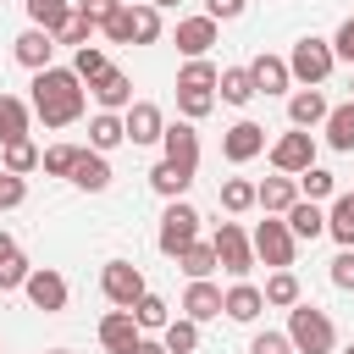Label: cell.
<instances>
[{"mask_svg": "<svg viewBox=\"0 0 354 354\" xmlns=\"http://www.w3.org/2000/svg\"><path fill=\"white\" fill-rule=\"evenodd\" d=\"M293 183H299V199H315V205H321V199H332V194H337V177H332V171H326V166H310V171H299V177H293Z\"/></svg>", "mask_w": 354, "mask_h": 354, "instance_id": "836d02e7", "label": "cell"}, {"mask_svg": "<svg viewBox=\"0 0 354 354\" xmlns=\"http://www.w3.org/2000/svg\"><path fill=\"white\" fill-rule=\"evenodd\" d=\"M332 288L354 293V249H337V260H332Z\"/></svg>", "mask_w": 354, "mask_h": 354, "instance_id": "7dc6e473", "label": "cell"}, {"mask_svg": "<svg viewBox=\"0 0 354 354\" xmlns=\"http://www.w3.org/2000/svg\"><path fill=\"white\" fill-rule=\"evenodd\" d=\"M77 155H83V144H50V149H39V166H44L50 177H72Z\"/></svg>", "mask_w": 354, "mask_h": 354, "instance_id": "8d00e7d4", "label": "cell"}, {"mask_svg": "<svg viewBox=\"0 0 354 354\" xmlns=\"http://www.w3.org/2000/svg\"><path fill=\"white\" fill-rule=\"evenodd\" d=\"M293 199H299V183L293 177H266V183H254V205L266 210V216H288L293 210Z\"/></svg>", "mask_w": 354, "mask_h": 354, "instance_id": "e0dca14e", "label": "cell"}, {"mask_svg": "<svg viewBox=\"0 0 354 354\" xmlns=\"http://www.w3.org/2000/svg\"><path fill=\"white\" fill-rule=\"evenodd\" d=\"M155 39H160V11L149 0H138L133 6V44H155Z\"/></svg>", "mask_w": 354, "mask_h": 354, "instance_id": "60d3db41", "label": "cell"}, {"mask_svg": "<svg viewBox=\"0 0 354 354\" xmlns=\"http://www.w3.org/2000/svg\"><path fill=\"white\" fill-rule=\"evenodd\" d=\"M343 354H354V343H348V348H343Z\"/></svg>", "mask_w": 354, "mask_h": 354, "instance_id": "680465c9", "label": "cell"}, {"mask_svg": "<svg viewBox=\"0 0 354 354\" xmlns=\"http://www.w3.org/2000/svg\"><path fill=\"white\" fill-rule=\"evenodd\" d=\"M332 66H337L332 39H315V33H304V39L293 44V55H288V77H299L304 88H321V83L332 77Z\"/></svg>", "mask_w": 354, "mask_h": 354, "instance_id": "3957f363", "label": "cell"}, {"mask_svg": "<svg viewBox=\"0 0 354 354\" xmlns=\"http://www.w3.org/2000/svg\"><path fill=\"white\" fill-rule=\"evenodd\" d=\"M28 271H33V266H28V254H22V249H11V254L0 260V293L22 288V282H28Z\"/></svg>", "mask_w": 354, "mask_h": 354, "instance_id": "b9f144b4", "label": "cell"}, {"mask_svg": "<svg viewBox=\"0 0 354 354\" xmlns=\"http://www.w3.org/2000/svg\"><path fill=\"white\" fill-rule=\"evenodd\" d=\"M133 321H138V332H166V321H171V304H166L160 293H144V299L133 304Z\"/></svg>", "mask_w": 354, "mask_h": 354, "instance_id": "d6a6232c", "label": "cell"}, {"mask_svg": "<svg viewBox=\"0 0 354 354\" xmlns=\"http://www.w3.org/2000/svg\"><path fill=\"white\" fill-rule=\"evenodd\" d=\"M22 293H28V304H33V310H44V315L66 310V277H61V271H50V266H33V271H28V282H22Z\"/></svg>", "mask_w": 354, "mask_h": 354, "instance_id": "9c48e42d", "label": "cell"}, {"mask_svg": "<svg viewBox=\"0 0 354 354\" xmlns=\"http://www.w3.org/2000/svg\"><path fill=\"white\" fill-rule=\"evenodd\" d=\"M133 354H166V343H160V337H138V343H133Z\"/></svg>", "mask_w": 354, "mask_h": 354, "instance_id": "f5cc1de1", "label": "cell"}, {"mask_svg": "<svg viewBox=\"0 0 354 354\" xmlns=\"http://www.w3.org/2000/svg\"><path fill=\"white\" fill-rule=\"evenodd\" d=\"M188 183H194V171H183V166H171V160H155V166H149V188H155L160 199H183Z\"/></svg>", "mask_w": 354, "mask_h": 354, "instance_id": "484cf974", "label": "cell"}, {"mask_svg": "<svg viewBox=\"0 0 354 354\" xmlns=\"http://www.w3.org/2000/svg\"><path fill=\"white\" fill-rule=\"evenodd\" d=\"M321 127H326V144L348 155V149H354V100H343V105H332Z\"/></svg>", "mask_w": 354, "mask_h": 354, "instance_id": "4316f807", "label": "cell"}, {"mask_svg": "<svg viewBox=\"0 0 354 354\" xmlns=\"http://www.w3.org/2000/svg\"><path fill=\"white\" fill-rule=\"evenodd\" d=\"M249 354H293V343H288V332H260L249 343Z\"/></svg>", "mask_w": 354, "mask_h": 354, "instance_id": "681fc988", "label": "cell"}, {"mask_svg": "<svg viewBox=\"0 0 354 354\" xmlns=\"http://www.w3.org/2000/svg\"><path fill=\"white\" fill-rule=\"evenodd\" d=\"M138 337H144V332H138L133 310H105V321H100V343H105V354H133Z\"/></svg>", "mask_w": 354, "mask_h": 354, "instance_id": "9a60e30c", "label": "cell"}, {"mask_svg": "<svg viewBox=\"0 0 354 354\" xmlns=\"http://www.w3.org/2000/svg\"><path fill=\"white\" fill-rule=\"evenodd\" d=\"M271 166H277L282 177L310 171V166H315V138H310V133H299V127H293V133H282V138L271 144Z\"/></svg>", "mask_w": 354, "mask_h": 354, "instance_id": "ba28073f", "label": "cell"}, {"mask_svg": "<svg viewBox=\"0 0 354 354\" xmlns=\"http://www.w3.org/2000/svg\"><path fill=\"white\" fill-rule=\"evenodd\" d=\"M0 354H6V348H0Z\"/></svg>", "mask_w": 354, "mask_h": 354, "instance_id": "91938a15", "label": "cell"}, {"mask_svg": "<svg viewBox=\"0 0 354 354\" xmlns=\"http://www.w3.org/2000/svg\"><path fill=\"white\" fill-rule=\"evenodd\" d=\"M221 210H227V216L254 210V183H249V177H227V183H221Z\"/></svg>", "mask_w": 354, "mask_h": 354, "instance_id": "74e56055", "label": "cell"}, {"mask_svg": "<svg viewBox=\"0 0 354 354\" xmlns=\"http://www.w3.org/2000/svg\"><path fill=\"white\" fill-rule=\"evenodd\" d=\"M249 249H254V260H266L271 271H293V232H288V221L282 216H266L254 232H249Z\"/></svg>", "mask_w": 354, "mask_h": 354, "instance_id": "5b68a950", "label": "cell"}, {"mask_svg": "<svg viewBox=\"0 0 354 354\" xmlns=\"http://www.w3.org/2000/svg\"><path fill=\"white\" fill-rule=\"evenodd\" d=\"M210 44H221V22H210V17H183L177 22V50L188 61H205Z\"/></svg>", "mask_w": 354, "mask_h": 354, "instance_id": "8fae6325", "label": "cell"}, {"mask_svg": "<svg viewBox=\"0 0 354 354\" xmlns=\"http://www.w3.org/2000/svg\"><path fill=\"white\" fill-rule=\"evenodd\" d=\"M72 11H77V17L88 22V28H105V22H111V17L122 11V0H77Z\"/></svg>", "mask_w": 354, "mask_h": 354, "instance_id": "7bdbcfd3", "label": "cell"}, {"mask_svg": "<svg viewBox=\"0 0 354 354\" xmlns=\"http://www.w3.org/2000/svg\"><path fill=\"white\" fill-rule=\"evenodd\" d=\"M216 88H221L227 105H249V100H254V77H249V66H227V72L216 77Z\"/></svg>", "mask_w": 354, "mask_h": 354, "instance_id": "4dcf8cb0", "label": "cell"}, {"mask_svg": "<svg viewBox=\"0 0 354 354\" xmlns=\"http://www.w3.org/2000/svg\"><path fill=\"white\" fill-rule=\"evenodd\" d=\"M332 55H337V61H354V17L332 33Z\"/></svg>", "mask_w": 354, "mask_h": 354, "instance_id": "816d5d0a", "label": "cell"}, {"mask_svg": "<svg viewBox=\"0 0 354 354\" xmlns=\"http://www.w3.org/2000/svg\"><path fill=\"white\" fill-rule=\"evenodd\" d=\"M210 249H216V266L227 271V277H249L254 271V249H249V232L238 227V221H221L216 227V238H210Z\"/></svg>", "mask_w": 354, "mask_h": 354, "instance_id": "8992f818", "label": "cell"}, {"mask_svg": "<svg viewBox=\"0 0 354 354\" xmlns=\"http://www.w3.org/2000/svg\"><path fill=\"white\" fill-rule=\"evenodd\" d=\"M66 183H72V188H83V194H105V188H111V166H105V155H94V149H83Z\"/></svg>", "mask_w": 354, "mask_h": 354, "instance_id": "7402d4cb", "label": "cell"}, {"mask_svg": "<svg viewBox=\"0 0 354 354\" xmlns=\"http://www.w3.org/2000/svg\"><path fill=\"white\" fill-rule=\"evenodd\" d=\"M100 293H105L116 310H133L149 288H144V271H138L133 260H105V271H100Z\"/></svg>", "mask_w": 354, "mask_h": 354, "instance_id": "52a82bcc", "label": "cell"}, {"mask_svg": "<svg viewBox=\"0 0 354 354\" xmlns=\"http://www.w3.org/2000/svg\"><path fill=\"white\" fill-rule=\"evenodd\" d=\"M188 243H199V210L188 205V199H171L166 205V216H160V232H155V249L166 254V260H177Z\"/></svg>", "mask_w": 354, "mask_h": 354, "instance_id": "277c9868", "label": "cell"}, {"mask_svg": "<svg viewBox=\"0 0 354 354\" xmlns=\"http://www.w3.org/2000/svg\"><path fill=\"white\" fill-rule=\"evenodd\" d=\"M11 55H17L28 72H44V66H50V55H55V39H50L44 28H28V33H17Z\"/></svg>", "mask_w": 354, "mask_h": 354, "instance_id": "d6986e66", "label": "cell"}, {"mask_svg": "<svg viewBox=\"0 0 354 354\" xmlns=\"http://www.w3.org/2000/svg\"><path fill=\"white\" fill-rule=\"evenodd\" d=\"M28 199V177H11V171H0V210H17Z\"/></svg>", "mask_w": 354, "mask_h": 354, "instance_id": "bcb514c9", "label": "cell"}, {"mask_svg": "<svg viewBox=\"0 0 354 354\" xmlns=\"http://www.w3.org/2000/svg\"><path fill=\"white\" fill-rule=\"evenodd\" d=\"M11 249H17V243H11V238H6V232H0V260H6V254H11Z\"/></svg>", "mask_w": 354, "mask_h": 354, "instance_id": "db71d44e", "label": "cell"}, {"mask_svg": "<svg viewBox=\"0 0 354 354\" xmlns=\"http://www.w3.org/2000/svg\"><path fill=\"white\" fill-rule=\"evenodd\" d=\"M260 299H266V304L293 310V304H299V277H293V271H271V277H266V288H260Z\"/></svg>", "mask_w": 354, "mask_h": 354, "instance_id": "e575fe53", "label": "cell"}, {"mask_svg": "<svg viewBox=\"0 0 354 354\" xmlns=\"http://www.w3.org/2000/svg\"><path fill=\"white\" fill-rule=\"evenodd\" d=\"M122 127H127V138H133V144H160V133H166V116H160V105H149V100H133V105L122 111Z\"/></svg>", "mask_w": 354, "mask_h": 354, "instance_id": "4fadbf2b", "label": "cell"}, {"mask_svg": "<svg viewBox=\"0 0 354 354\" xmlns=\"http://www.w3.org/2000/svg\"><path fill=\"white\" fill-rule=\"evenodd\" d=\"M216 77H221V72H216V61L205 55V61H188V66L177 72V88H183V94H216Z\"/></svg>", "mask_w": 354, "mask_h": 354, "instance_id": "f1b7e54d", "label": "cell"}, {"mask_svg": "<svg viewBox=\"0 0 354 354\" xmlns=\"http://www.w3.org/2000/svg\"><path fill=\"white\" fill-rule=\"evenodd\" d=\"M44 354H72V348H44Z\"/></svg>", "mask_w": 354, "mask_h": 354, "instance_id": "9f6ffc18", "label": "cell"}, {"mask_svg": "<svg viewBox=\"0 0 354 354\" xmlns=\"http://www.w3.org/2000/svg\"><path fill=\"white\" fill-rule=\"evenodd\" d=\"M149 6H155V11H166V6H177V0H149Z\"/></svg>", "mask_w": 354, "mask_h": 354, "instance_id": "11a10c76", "label": "cell"}, {"mask_svg": "<svg viewBox=\"0 0 354 354\" xmlns=\"http://www.w3.org/2000/svg\"><path fill=\"white\" fill-rule=\"evenodd\" d=\"M249 77H254V94H282V88L293 83V77H288V61H282V55H266V50L249 61Z\"/></svg>", "mask_w": 354, "mask_h": 354, "instance_id": "44dd1931", "label": "cell"}, {"mask_svg": "<svg viewBox=\"0 0 354 354\" xmlns=\"http://www.w3.org/2000/svg\"><path fill=\"white\" fill-rule=\"evenodd\" d=\"M210 105H216V94H183V88H177V111H183V122L210 116Z\"/></svg>", "mask_w": 354, "mask_h": 354, "instance_id": "f6af8a7d", "label": "cell"}, {"mask_svg": "<svg viewBox=\"0 0 354 354\" xmlns=\"http://www.w3.org/2000/svg\"><path fill=\"white\" fill-rule=\"evenodd\" d=\"M326 232H332L343 249H354V194H337V199H332V210H326Z\"/></svg>", "mask_w": 354, "mask_h": 354, "instance_id": "f546056e", "label": "cell"}, {"mask_svg": "<svg viewBox=\"0 0 354 354\" xmlns=\"http://www.w3.org/2000/svg\"><path fill=\"white\" fill-rule=\"evenodd\" d=\"M83 105H88V88L77 83L72 66H44V72H33V116H39L44 127H72V122L83 116Z\"/></svg>", "mask_w": 354, "mask_h": 354, "instance_id": "6da1fadb", "label": "cell"}, {"mask_svg": "<svg viewBox=\"0 0 354 354\" xmlns=\"http://www.w3.org/2000/svg\"><path fill=\"white\" fill-rule=\"evenodd\" d=\"M260 310H266V299H260L254 282H232V288L221 293V315H227V321H254Z\"/></svg>", "mask_w": 354, "mask_h": 354, "instance_id": "603a6c76", "label": "cell"}, {"mask_svg": "<svg viewBox=\"0 0 354 354\" xmlns=\"http://www.w3.org/2000/svg\"><path fill=\"white\" fill-rule=\"evenodd\" d=\"M116 144H127V127H122V116H116V111H100V116H88V149H94V155H105V149H116Z\"/></svg>", "mask_w": 354, "mask_h": 354, "instance_id": "d4e9b609", "label": "cell"}, {"mask_svg": "<svg viewBox=\"0 0 354 354\" xmlns=\"http://www.w3.org/2000/svg\"><path fill=\"white\" fill-rule=\"evenodd\" d=\"M28 127H33V105H22L17 94H0V144L28 138Z\"/></svg>", "mask_w": 354, "mask_h": 354, "instance_id": "cb8c5ba5", "label": "cell"}, {"mask_svg": "<svg viewBox=\"0 0 354 354\" xmlns=\"http://www.w3.org/2000/svg\"><path fill=\"white\" fill-rule=\"evenodd\" d=\"M88 33H94V28H88V22H83V17L72 11V22H66V28L55 33V44H72V50H83V44H88Z\"/></svg>", "mask_w": 354, "mask_h": 354, "instance_id": "c3c4849f", "label": "cell"}, {"mask_svg": "<svg viewBox=\"0 0 354 354\" xmlns=\"http://www.w3.org/2000/svg\"><path fill=\"white\" fill-rule=\"evenodd\" d=\"M160 343H166V354H194V348H199V326H194L188 315H177V321H166Z\"/></svg>", "mask_w": 354, "mask_h": 354, "instance_id": "d590c367", "label": "cell"}, {"mask_svg": "<svg viewBox=\"0 0 354 354\" xmlns=\"http://www.w3.org/2000/svg\"><path fill=\"white\" fill-rule=\"evenodd\" d=\"M160 149H166V160H171V166L199 171V133H194V122H166Z\"/></svg>", "mask_w": 354, "mask_h": 354, "instance_id": "7c38bea8", "label": "cell"}, {"mask_svg": "<svg viewBox=\"0 0 354 354\" xmlns=\"http://www.w3.org/2000/svg\"><path fill=\"white\" fill-rule=\"evenodd\" d=\"M326 111H332V105H326V94H321V88H293V94H288V122H293L299 133L321 127V122H326Z\"/></svg>", "mask_w": 354, "mask_h": 354, "instance_id": "2e32d148", "label": "cell"}, {"mask_svg": "<svg viewBox=\"0 0 354 354\" xmlns=\"http://www.w3.org/2000/svg\"><path fill=\"white\" fill-rule=\"evenodd\" d=\"M28 6V17H33V28H44L50 39L72 22V0H22Z\"/></svg>", "mask_w": 354, "mask_h": 354, "instance_id": "83f0119b", "label": "cell"}, {"mask_svg": "<svg viewBox=\"0 0 354 354\" xmlns=\"http://www.w3.org/2000/svg\"><path fill=\"white\" fill-rule=\"evenodd\" d=\"M288 343H293V354H332L337 326H332L326 310H315V304L299 299V304L288 310Z\"/></svg>", "mask_w": 354, "mask_h": 354, "instance_id": "7a4b0ae2", "label": "cell"}, {"mask_svg": "<svg viewBox=\"0 0 354 354\" xmlns=\"http://www.w3.org/2000/svg\"><path fill=\"white\" fill-rule=\"evenodd\" d=\"M105 39H111V44H133V6H127V0H122V11L105 22Z\"/></svg>", "mask_w": 354, "mask_h": 354, "instance_id": "ee69618b", "label": "cell"}, {"mask_svg": "<svg viewBox=\"0 0 354 354\" xmlns=\"http://www.w3.org/2000/svg\"><path fill=\"white\" fill-rule=\"evenodd\" d=\"M183 315L194 321V326H205V321H216L221 315V288L205 277V282H188V293H183Z\"/></svg>", "mask_w": 354, "mask_h": 354, "instance_id": "ac0fdd59", "label": "cell"}, {"mask_svg": "<svg viewBox=\"0 0 354 354\" xmlns=\"http://www.w3.org/2000/svg\"><path fill=\"white\" fill-rule=\"evenodd\" d=\"M0 171H11V177H28V171H39V149H33V138H17V144H6V166Z\"/></svg>", "mask_w": 354, "mask_h": 354, "instance_id": "ab89813d", "label": "cell"}, {"mask_svg": "<svg viewBox=\"0 0 354 354\" xmlns=\"http://www.w3.org/2000/svg\"><path fill=\"white\" fill-rule=\"evenodd\" d=\"M243 6L249 0H205V17L210 22H232V17H243Z\"/></svg>", "mask_w": 354, "mask_h": 354, "instance_id": "f907efd6", "label": "cell"}, {"mask_svg": "<svg viewBox=\"0 0 354 354\" xmlns=\"http://www.w3.org/2000/svg\"><path fill=\"white\" fill-rule=\"evenodd\" d=\"M282 221H288L293 243H310V238H321V232H326V210H321L315 199H293V210H288Z\"/></svg>", "mask_w": 354, "mask_h": 354, "instance_id": "ffe728a7", "label": "cell"}, {"mask_svg": "<svg viewBox=\"0 0 354 354\" xmlns=\"http://www.w3.org/2000/svg\"><path fill=\"white\" fill-rule=\"evenodd\" d=\"M105 66H111V61H105V50H100V44H83V50H72V72H77V83H83V88H88V83H94Z\"/></svg>", "mask_w": 354, "mask_h": 354, "instance_id": "f35d334b", "label": "cell"}, {"mask_svg": "<svg viewBox=\"0 0 354 354\" xmlns=\"http://www.w3.org/2000/svg\"><path fill=\"white\" fill-rule=\"evenodd\" d=\"M221 155H227L232 166H249L254 155H266V127H260V122H232V127L221 133Z\"/></svg>", "mask_w": 354, "mask_h": 354, "instance_id": "30bf717a", "label": "cell"}, {"mask_svg": "<svg viewBox=\"0 0 354 354\" xmlns=\"http://www.w3.org/2000/svg\"><path fill=\"white\" fill-rule=\"evenodd\" d=\"M348 100H354V77H348Z\"/></svg>", "mask_w": 354, "mask_h": 354, "instance_id": "6f0895ef", "label": "cell"}, {"mask_svg": "<svg viewBox=\"0 0 354 354\" xmlns=\"http://www.w3.org/2000/svg\"><path fill=\"white\" fill-rule=\"evenodd\" d=\"M88 94H94L100 111H127V105H133V77L116 72V66H105V72L88 83Z\"/></svg>", "mask_w": 354, "mask_h": 354, "instance_id": "5bb4252c", "label": "cell"}, {"mask_svg": "<svg viewBox=\"0 0 354 354\" xmlns=\"http://www.w3.org/2000/svg\"><path fill=\"white\" fill-rule=\"evenodd\" d=\"M177 266L188 271V282H205L210 271H221V266H216V249H210L205 238H199V243H188V249L177 254Z\"/></svg>", "mask_w": 354, "mask_h": 354, "instance_id": "1f68e13d", "label": "cell"}]
</instances>
